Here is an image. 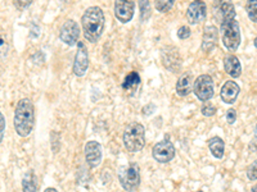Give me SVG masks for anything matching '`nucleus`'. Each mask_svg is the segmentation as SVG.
Instances as JSON below:
<instances>
[{
  "mask_svg": "<svg viewBox=\"0 0 257 192\" xmlns=\"http://www.w3.org/2000/svg\"><path fill=\"white\" fill-rule=\"evenodd\" d=\"M105 24L104 12L99 6H89L81 17V27L89 42H98L103 35Z\"/></svg>",
  "mask_w": 257,
  "mask_h": 192,
  "instance_id": "nucleus-1",
  "label": "nucleus"
},
{
  "mask_svg": "<svg viewBox=\"0 0 257 192\" xmlns=\"http://www.w3.org/2000/svg\"><path fill=\"white\" fill-rule=\"evenodd\" d=\"M13 124L18 136L27 137L35 126V108L30 99H21L15 109Z\"/></svg>",
  "mask_w": 257,
  "mask_h": 192,
  "instance_id": "nucleus-2",
  "label": "nucleus"
},
{
  "mask_svg": "<svg viewBox=\"0 0 257 192\" xmlns=\"http://www.w3.org/2000/svg\"><path fill=\"white\" fill-rule=\"evenodd\" d=\"M123 145L128 152H138L146 145V130L138 122L128 123L123 131Z\"/></svg>",
  "mask_w": 257,
  "mask_h": 192,
  "instance_id": "nucleus-3",
  "label": "nucleus"
},
{
  "mask_svg": "<svg viewBox=\"0 0 257 192\" xmlns=\"http://www.w3.org/2000/svg\"><path fill=\"white\" fill-rule=\"evenodd\" d=\"M118 180L126 192H135L141 186V169L138 163H128L118 168Z\"/></svg>",
  "mask_w": 257,
  "mask_h": 192,
  "instance_id": "nucleus-4",
  "label": "nucleus"
},
{
  "mask_svg": "<svg viewBox=\"0 0 257 192\" xmlns=\"http://www.w3.org/2000/svg\"><path fill=\"white\" fill-rule=\"evenodd\" d=\"M222 44L229 52H235L240 45V27L235 20H229L221 24Z\"/></svg>",
  "mask_w": 257,
  "mask_h": 192,
  "instance_id": "nucleus-5",
  "label": "nucleus"
},
{
  "mask_svg": "<svg viewBox=\"0 0 257 192\" xmlns=\"http://www.w3.org/2000/svg\"><path fill=\"white\" fill-rule=\"evenodd\" d=\"M193 91L196 94L197 99L201 102H208L215 92L212 77L208 74H202V76L197 77L194 84H193Z\"/></svg>",
  "mask_w": 257,
  "mask_h": 192,
  "instance_id": "nucleus-6",
  "label": "nucleus"
},
{
  "mask_svg": "<svg viewBox=\"0 0 257 192\" xmlns=\"http://www.w3.org/2000/svg\"><path fill=\"white\" fill-rule=\"evenodd\" d=\"M152 155L155 158L156 162L158 163H169L175 156V148H174V144L170 141V136L166 134L165 136V140H162L161 142L156 144L153 146Z\"/></svg>",
  "mask_w": 257,
  "mask_h": 192,
  "instance_id": "nucleus-7",
  "label": "nucleus"
},
{
  "mask_svg": "<svg viewBox=\"0 0 257 192\" xmlns=\"http://www.w3.org/2000/svg\"><path fill=\"white\" fill-rule=\"evenodd\" d=\"M89 68V52L84 42H77V52L73 59L72 70L73 74L77 77H84Z\"/></svg>",
  "mask_w": 257,
  "mask_h": 192,
  "instance_id": "nucleus-8",
  "label": "nucleus"
},
{
  "mask_svg": "<svg viewBox=\"0 0 257 192\" xmlns=\"http://www.w3.org/2000/svg\"><path fill=\"white\" fill-rule=\"evenodd\" d=\"M135 0H114V17L121 24H128L135 13Z\"/></svg>",
  "mask_w": 257,
  "mask_h": 192,
  "instance_id": "nucleus-9",
  "label": "nucleus"
},
{
  "mask_svg": "<svg viewBox=\"0 0 257 192\" xmlns=\"http://www.w3.org/2000/svg\"><path fill=\"white\" fill-rule=\"evenodd\" d=\"M80 27L73 20H67L59 30V38L68 46H73L79 40Z\"/></svg>",
  "mask_w": 257,
  "mask_h": 192,
  "instance_id": "nucleus-10",
  "label": "nucleus"
},
{
  "mask_svg": "<svg viewBox=\"0 0 257 192\" xmlns=\"http://www.w3.org/2000/svg\"><path fill=\"white\" fill-rule=\"evenodd\" d=\"M207 17V6L203 0H193L187 9V20L190 24H199Z\"/></svg>",
  "mask_w": 257,
  "mask_h": 192,
  "instance_id": "nucleus-11",
  "label": "nucleus"
},
{
  "mask_svg": "<svg viewBox=\"0 0 257 192\" xmlns=\"http://www.w3.org/2000/svg\"><path fill=\"white\" fill-rule=\"evenodd\" d=\"M215 18L220 24L229 20H235V8L231 0H215Z\"/></svg>",
  "mask_w": 257,
  "mask_h": 192,
  "instance_id": "nucleus-12",
  "label": "nucleus"
},
{
  "mask_svg": "<svg viewBox=\"0 0 257 192\" xmlns=\"http://www.w3.org/2000/svg\"><path fill=\"white\" fill-rule=\"evenodd\" d=\"M85 152V160L90 168H96L99 166L100 163H102V146H100L99 142L96 141H89L86 142L84 148Z\"/></svg>",
  "mask_w": 257,
  "mask_h": 192,
  "instance_id": "nucleus-13",
  "label": "nucleus"
},
{
  "mask_svg": "<svg viewBox=\"0 0 257 192\" xmlns=\"http://www.w3.org/2000/svg\"><path fill=\"white\" fill-rule=\"evenodd\" d=\"M217 42H219V30H217V27L213 26V24L206 26L203 30V38H202V52H211L216 48Z\"/></svg>",
  "mask_w": 257,
  "mask_h": 192,
  "instance_id": "nucleus-14",
  "label": "nucleus"
},
{
  "mask_svg": "<svg viewBox=\"0 0 257 192\" xmlns=\"http://www.w3.org/2000/svg\"><path fill=\"white\" fill-rule=\"evenodd\" d=\"M240 88L238 86L237 82L234 81H226L224 84V86L220 90V96H221V100L225 104H233L235 100H237L238 95H239Z\"/></svg>",
  "mask_w": 257,
  "mask_h": 192,
  "instance_id": "nucleus-15",
  "label": "nucleus"
},
{
  "mask_svg": "<svg viewBox=\"0 0 257 192\" xmlns=\"http://www.w3.org/2000/svg\"><path fill=\"white\" fill-rule=\"evenodd\" d=\"M224 70L225 72L228 73L229 76H231L233 78H238V77L242 74V66H240L239 59L235 56H225L224 58Z\"/></svg>",
  "mask_w": 257,
  "mask_h": 192,
  "instance_id": "nucleus-16",
  "label": "nucleus"
},
{
  "mask_svg": "<svg viewBox=\"0 0 257 192\" xmlns=\"http://www.w3.org/2000/svg\"><path fill=\"white\" fill-rule=\"evenodd\" d=\"M193 76L192 73H183L176 81L175 90L179 96H188L193 90Z\"/></svg>",
  "mask_w": 257,
  "mask_h": 192,
  "instance_id": "nucleus-17",
  "label": "nucleus"
},
{
  "mask_svg": "<svg viewBox=\"0 0 257 192\" xmlns=\"http://www.w3.org/2000/svg\"><path fill=\"white\" fill-rule=\"evenodd\" d=\"M208 148H210L211 154L216 159H222L225 152V142L222 138H220L219 136L212 137L210 141H208Z\"/></svg>",
  "mask_w": 257,
  "mask_h": 192,
  "instance_id": "nucleus-18",
  "label": "nucleus"
},
{
  "mask_svg": "<svg viewBox=\"0 0 257 192\" xmlns=\"http://www.w3.org/2000/svg\"><path fill=\"white\" fill-rule=\"evenodd\" d=\"M22 191L24 192H36L38 191V184H36L35 174L32 170H29L24 176L22 180Z\"/></svg>",
  "mask_w": 257,
  "mask_h": 192,
  "instance_id": "nucleus-19",
  "label": "nucleus"
},
{
  "mask_svg": "<svg viewBox=\"0 0 257 192\" xmlns=\"http://www.w3.org/2000/svg\"><path fill=\"white\" fill-rule=\"evenodd\" d=\"M141 84V76L138 72H130L126 74L125 80L122 82L123 90H135Z\"/></svg>",
  "mask_w": 257,
  "mask_h": 192,
  "instance_id": "nucleus-20",
  "label": "nucleus"
},
{
  "mask_svg": "<svg viewBox=\"0 0 257 192\" xmlns=\"http://www.w3.org/2000/svg\"><path fill=\"white\" fill-rule=\"evenodd\" d=\"M139 9H141V20L143 22L148 20L152 14V8L149 0H139Z\"/></svg>",
  "mask_w": 257,
  "mask_h": 192,
  "instance_id": "nucleus-21",
  "label": "nucleus"
},
{
  "mask_svg": "<svg viewBox=\"0 0 257 192\" xmlns=\"http://www.w3.org/2000/svg\"><path fill=\"white\" fill-rule=\"evenodd\" d=\"M245 12L249 20L257 24V0H247L245 3Z\"/></svg>",
  "mask_w": 257,
  "mask_h": 192,
  "instance_id": "nucleus-22",
  "label": "nucleus"
},
{
  "mask_svg": "<svg viewBox=\"0 0 257 192\" xmlns=\"http://www.w3.org/2000/svg\"><path fill=\"white\" fill-rule=\"evenodd\" d=\"M175 0H155V8L161 13H167L173 9Z\"/></svg>",
  "mask_w": 257,
  "mask_h": 192,
  "instance_id": "nucleus-23",
  "label": "nucleus"
},
{
  "mask_svg": "<svg viewBox=\"0 0 257 192\" xmlns=\"http://www.w3.org/2000/svg\"><path fill=\"white\" fill-rule=\"evenodd\" d=\"M247 177L251 180H257V159L254 160L253 163H252L251 166H248V169H247Z\"/></svg>",
  "mask_w": 257,
  "mask_h": 192,
  "instance_id": "nucleus-24",
  "label": "nucleus"
},
{
  "mask_svg": "<svg viewBox=\"0 0 257 192\" xmlns=\"http://www.w3.org/2000/svg\"><path fill=\"white\" fill-rule=\"evenodd\" d=\"M202 114L205 116H212L216 114V106H213L212 104H205L202 108Z\"/></svg>",
  "mask_w": 257,
  "mask_h": 192,
  "instance_id": "nucleus-25",
  "label": "nucleus"
},
{
  "mask_svg": "<svg viewBox=\"0 0 257 192\" xmlns=\"http://www.w3.org/2000/svg\"><path fill=\"white\" fill-rule=\"evenodd\" d=\"M190 35H192V32H190V28L188 26H181L178 30V38L180 40H185V38H190Z\"/></svg>",
  "mask_w": 257,
  "mask_h": 192,
  "instance_id": "nucleus-26",
  "label": "nucleus"
},
{
  "mask_svg": "<svg viewBox=\"0 0 257 192\" xmlns=\"http://www.w3.org/2000/svg\"><path fill=\"white\" fill-rule=\"evenodd\" d=\"M235 120H237V112H235V109H228V112H226V122L229 124H233V123H235Z\"/></svg>",
  "mask_w": 257,
  "mask_h": 192,
  "instance_id": "nucleus-27",
  "label": "nucleus"
},
{
  "mask_svg": "<svg viewBox=\"0 0 257 192\" xmlns=\"http://www.w3.org/2000/svg\"><path fill=\"white\" fill-rule=\"evenodd\" d=\"M31 3L32 0H15V6H17L18 9H21V10L29 8V6H31Z\"/></svg>",
  "mask_w": 257,
  "mask_h": 192,
  "instance_id": "nucleus-28",
  "label": "nucleus"
},
{
  "mask_svg": "<svg viewBox=\"0 0 257 192\" xmlns=\"http://www.w3.org/2000/svg\"><path fill=\"white\" fill-rule=\"evenodd\" d=\"M0 122H2V137H0V140H4V130H6V120H4L3 113L0 114Z\"/></svg>",
  "mask_w": 257,
  "mask_h": 192,
  "instance_id": "nucleus-29",
  "label": "nucleus"
},
{
  "mask_svg": "<svg viewBox=\"0 0 257 192\" xmlns=\"http://www.w3.org/2000/svg\"><path fill=\"white\" fill-rule=\"evenodd\" d=\"M149 106H151V105H147L146 108L143 109V113H144V114H148V113L151 114V113H153V112L156 110V106H155V105H153V104H152V108H151V109H149Z\"/></svg>",
  "mask_w": 257,
  "mask_h": 192,
  "instance_id": "nucleus-30",
  "label": "nucleus"
},
{
  "mask_svg": "<svg viewBox=\"0 0 257 192\" xmlns=\"http://www.w3.org/2000/svg\"><path fill=\"white\" fill-rule=\"evenodd\" d=\"M44 192H58V191H57L56 188H53V187H49V188H47V190H45Z\"/></svg>",
  "mask_w": 257,
  "mask_h": 192,
  "instance_id": "nucleus-31",
  "label": "nucleus"
},
{
  "mask_svg": "<svg viewBox=\"0 0 257 192\" xmlns=\"http://www.w3.org/2000/svg\"><path fill=\"white\" fill-rule=\"evenodd\" d=\"M251 192H257V184H256V186H253V187H252Z\"/></svg>",
  "mask_w": 257,
  "mask_h": 192,
  "instance_id": "nucleus-32",
  "label": "nucleus"
},
{
  "mask_svg": "<svg viewBox=\"0 0 257 192\" xmlns=\"http://www.w3.org/2000/svg\"><path fill=\"white\" fill-rule=\"evenodd\" d=\"M254 137H256V140H257V124L256 127H254Z\"/></svg>",
  "mask_w": 257,
  "mask_h": 192,
  "instance_id": "nucleus-33",
  "label": "nucleus"
},
{
  "mask_svg": "<svg viewBox=\"0 0 257 192\" xmlns=\"http://www.w3.org/2000/svg\"><path fill=\"white\" fill-rule=\"evenodd\" d=\"M253 44H254V46L257 48V36H256V38H254V41H253Z\"/></svg>",
  "mask_w": 257,
  "mask_h": 192,
  "instance_id": "nucleus-34",
  "label": "nucleus"
},
{
  "mask_svg": "<svg viewBox=\"0 0 257 192\" xmlns=\"http://www.w3.org/2000/svg\"><path fill=\"white\" fill-rule=\"evenodd\" d=\"M197 192H203V191H197Z\"/></svg>",
  "mask_w": 257,
  "mask_h": 192,
  "instance_id": "nucleus-35",
  "label": "nucleus"
}]
</instances>
